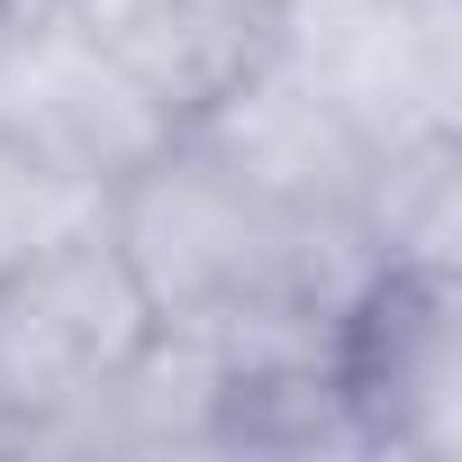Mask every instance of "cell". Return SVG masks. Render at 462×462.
Masks as SVG:
<instances>
[{
    "instance_id": "6da1fadb",
    "label": "cell",
    "mask_w": 462,
    "mask_h": 462,
    "mask_svg": "<svg viewBox=\"0 0 462 462\" xmlns=\"http://www.w3.org/2000/svg\"><path fill=\"white\" fill-rule=\"evenodd\" d=\"M291 226L300 217L245 199L181 127L163 154H145L100 199V236L118 245L127 282L145 291L154 327H199V318L263 300V291L291 300Z\"/></svg>"
},
{
    "instance_id": "7a4b0ae2",
    "label": "cell",
    "mask_w": 462,
    "mask_h": 462,
    "mask_svg": "<svg viewBox=\"0 0 462 462\" xmlns=\"http://www.w3.org/2000/svg\"><path fill=\"white\" fill-rule=\"evenodd\" d=\"M145 336H154V309L100 226L19 254L0 273V417H10V453H55V435L136 363Z\"/></svg>"
},
{
    "instance_id": "3957f363",
    "label": "cell",
    "mask_w": 462,
    "mask_h": 462,
    "mask_svg": "<svg viewBox=\"0 0 462 462\" xmlns=\"http://www.w3.org/2000/svg\"><path fill=\"white\" fill-rule=\"evenodd\" d=\"M172 109L64 10V0H0V145L28 163L109 190L145 154L172 145Z\"/></svg>"
},
{
    "instance_id": "277c9868",
    "label": "cell",
    "mask_w": 462,
    "mask_h": 462,
    "mask_svg": "<svg viewBox=\"0 0 462 462\" xmlns=\"http://www.w3.org/2000/svg\"><path fill=\"white\" fill-rule=\"evenodd\" d=\"M363 136H453L462 127V0H273V37Z\"/></svg>"
},
{
    "instance_id": "5b68a950",
    "label": "cell",
    "mask_w": 462,
    "mask_h": 462,
    "mask_svg": "<svg viewBox=\"0 0 462 462\" xmlns=\"http://www.w3.org/2000/svg\"><path fill=\"white\" fill-rule=\"evenodd\" d=\"M336 372L363 453L453 462L462 453V273L381 263V282L345 318Z\"/></svg>"
},
{
    "instance_id": "8992f818",
    "label": "cell",
    "mask_w": 462,
    "mask_h": 462,
    "mask_svg": "<svg viewBox=\"0 0 462 462\" xmlns=\"http://www.w3.org/2000/svg\"><path fill=\"white\" fill-rule=\"evenodd\" d=\"M181 136L236 181L245 199H263L282 217H345L363 199V181H372V136L309 73H291L273 46L226 73L181 118Z\"/></svg>"
},
{
    "instance_id": "52a82bcc",
    "label": "cell",
    "mask_w": 462,
    "mask_h": 462,
    "mask_svg": "<svg viewBox=\"0 0 462 462\" xmlns=\"http://www.w3.org/2000/svg\"><path fill=\"white\" fill-rule=\"evenodd\" d=\"M64 10L172 109L190 118L236 64L263 55L273 0H64Z\"/></svg>"
},
{
    "instance_id": "ba28073f",
    "label": "cell",
    "mask_w": 462,
    "mask_h": 462,
    "mask_svg": "<svg viewBox=\"0 0 462 462\" xmlns=\"http://www.w3.org/2000/svg\"><path fill=\"white\" fill-rule=\"evenodd\" d=\"M363 236L381 263L408 273H462V127L453 136H408L372 154V181L354 199Z\"/></svg>"
},
{
    "instance_id": "9c48e42d",
    "label": "cell",
    "mask_w": 462,
    "mask_h": 462,
    "mask_svg": "<svg viewBox=\"0 0 462 462\" xmlns=\"http://www.w3.org/2000/svg\"><path fill=\"white\" fill-rule=\"evenodd\" d=\"M100 199L109 190H82V181L28 163L19 145H0V273L19 254H37V245H64L82 226H100Z\"/></svg>"
},
{
    "instance_id": "30bf717a",
    "label": "cell",
    "mask_w": 462,
    "mask_h": 462,
    "mask_svg": "<svg viewBox=\"0 0 462 462\" xmlns=\"http://www.w3.org/2000/svg\"><path fill=\"white\" fill-rule=\"evenodd\" d=\"M0 453H10V417H0Z\"/></svg>"
}]
</instances>
